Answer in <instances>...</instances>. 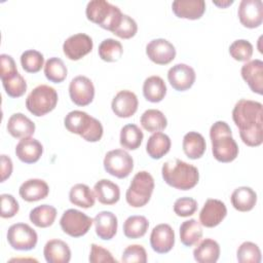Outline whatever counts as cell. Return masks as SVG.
I'll use <instances>...</instances> for the list:
<instances>
[{
	"instance_id": "cell-50",
	"label": "cell",
	"mask_w": 263,
	"mask_h": 263,
	"mask_svg": "<svg viewBox=\"0 0 263 263\" xmlns=\"http://www.w3.org/2000/svg\"><path fill=\"white\" fill-rule=\"evenodd\" d=\"M12 173V161L5 154L1 155V182H4Z\"/></svg>"
},
{
	"instance_id": "cell-9",
	"label": "cell",
	"mask_w": 263,
	"mask_h": 263,
	"mask_svg": "<svg viewBox=\"0 0 263 263\" xmlns=\"http://www.w3.org/2000/svg\"><path fill=\"white\" fill-rule=\"evenodd\" d=\"M103 163L105 171L118 179L128 177L134 168L133 157L123 149H114L107 152Z\"/></svg>"
},
{
	"instance_id": "cell-7",
	"label": "cell",
	"mask_w": 263,
	"mask_h": 263,
	"mask_svg": "<svg viewBox=\"0 0 263 263\" xmlns=\"http://www.w3.org/2000/svg\"><path fill=\"white\" fill-rule=\"evenodd\" d=\"M57 90L46 84L36 86L26 99V107L35 116H43L52 111L58 104Z\"/></svg>"
},
{
	"instance_id": "cell-11",
	"label": "cell",
	"mask_w": 263,
	"mask_h": 263,
	"mask_svg": "<svg viewBox=\"0 0 263 263\" xmlns=\"http://www.w3.org/2000/svg\"><path fill=\"white\" fill-rule=\"evenodd\" d=\"M69 95L71 101L77 106L89 105L95 97V86L86 76H76L69 84Z\"/></svg>"
},
{
	"instance_id": "cell-24",
	"label": "cell",
	"mask_w": 263,
	"mask_h": 263,
	"mask_svg": "<svg viewBox=\"0 0 263 263\" xmlns=\"http://www.w3.org/2000/svg\"><path fill=\"white\" fill-rule=\"evenodd\" d=\"M7 132L17 139L31 137L35 133V123L23 113H14L8 118Z\"/></svg>"
},
{
	"instance_id": "cell-47",
	"label": "cell",
	"mask_w": 263,
	"mask_h": 263,
	"mask_svg": "<svg viewBox=\"0 0 263 263\" xmlns=\"http://www.w3.org/2000/svg\"><path fill=\"white\" fill-rule=\"evenodd\" d=\"M1 200V213L0 216L2 218H12L17 214L20 210V205L17 200L8 193H3L0 195Z\"/></svg>"
},
{
	"instance_id": "cell-18",
	"label": "cell",
	"mask_w": 263,
	"mask_h": 263,
	"mask_svg": "<svg viewBox=\"0 0 263 263\" xmlns=\"http://www.w3.org/2000/svg\"><path fill=\"white\" fill-rule=\"evenodd\" d=\"M138 98L135 92L123 89L118 91L112 100L111 108L114 114L120 118H128L138 110Z\"/></svg>"
},
{
	"instance_id": "cell-4",
	"label": "cell",
	"mask_w": 263,
	"mask_h": 263,
	"mask_svg": "<svg viewBox=\"0 0 263 263\" xmlns=\"http://www.w3.org/2000/svg\"><path fill=\"white\" fill-rule=\"evenodd\" d=\"M65 127L72 134L79 135L87 142H98L103 136V125L84 111L73 110L64 119Z\"/></svg>"
},
{
	"instance_id": "cell-21",
	"label": "cell",
	"mask_w": 263,
	"mask_h": 263,
	"mask_svg": "<svg viewBox=\"0 0 263 263\" xmlns=\"http://www.w3.org/2000/svg\"><path fill=\"white\" fill-rule=\"evenodd\" d=\"M97 235L103 240H110L117 232L118 221L115 214L109 211H102L93 218Z\"/></svg>"
},
{
	"instance_id": "cell-26",
	"label": "cell",
	"mask_w": 263,
	"mask_h": 263,
	"mask_svg": "<svg viewBox=\"0 0 263 263\" xmlns=\"http://www.w3.org/2000/svg\"><path fill=\"white\" fill-rule=\"evenodd\" d=\"M93 192L96 198L103 204H114L120 198L119 186L108 179L98 181L93 186Z\"/></svg>"
},
{
	"instance_id": "cell-5",
	"label": "cell",
	"mask_w": 263,
	"mask_h": 263,
	"mask_svg": "<svg viewBox=\"0 0 263 263\" xmlns=\"http://www.w3.org/2000/svg\"><path fill=\"white\" fill-rule=\"evenodd\" d=\"M86 17L101 28L113 32L120 24L123 13L121 10L106 0H91L85 9Z\"/></svg>"
},
{
	"instance_id": "cell-37",
	"label": "cell",
	"mask_w": 263,
	"mask_h": 263,
	"mask_svg": "<svg viewBox=\"0 0 263 263\" xmlns=\"http://www.w3.org/2000/svg\"><path fill=\"white\" fill-rule=\"evenodd\" d=\"M144 134L141 128L133 123L124 125L120 130V145L127 150L138 149L143 141Z\"/></svg>"
},
{
	"instance_id": "cell-19",
	"label": "cell",
	"mask_w": 263,
	"mask_h": 263,
	"mask_svg": "<svg viewBox=\"0 0 263 263\" xmlns=\"http://www.w3.org/2000/svg\"><path fill=\"white\" fill-rule=\"evenodd\" d=\"M240 73L252 91L258 95L263 93V62L261 60L247 62L242 65Z\"/></svg>"
},
{
	"instance_id": "cell-39",
	"label": "cell",
	"mask_w": 263,
	"mask_h": 263,
	"mask_svg": "<svg viewBox=\"0 0 263 263\" xmlns=\"http://www.w3.org/2000/svg\"><path fill=\"white\" fill-rule=\"evenodd\" d=\"M98 51L100 58L103 61L113 63L121 58L123 53V48L118 40H115L113 38H107L100 43Z\"/></svg>"
},
{
	"instance_id": "cell-13",
	"label": "cell",
	"mask_w": 263,
	"mask_h": 263,
	"mask_svg": "<svg viewBox=\"0 0 263 263\" xmlns=\"http://www.w3.org/2000/svg\"><path fill=\"white\" fill-rule=\"evenodd\" d=\"M237 14L243 27L258 28L263 21V3L261 0H241Z\"/></svg>"
},
{
	"instance_id": "cell-34",
	"label": "cell",
	"mask_w": 263,
	"mask_h": 263,
	"mask_svg": "<svg viewBox=\"0 0 263 263\" xmlns=\"http://www.w3.org/2000/svg\"><path fill=\"white\" fill-rule=\"evenodd\" d=\"M202 237L201 224L195 219L184 221L180 226V240L186 247L196 245Z\"/></svg>"
},
{
	"instance_id": "cell-6",
	"label": "cell",
	"mask_w": 263,
	"mask_h": 263,
	"mask_svg": "<svg viewBox=\"0 0 263 263\" xmlns=\"http://www.w3.org/2000/svg\"><path fill=\"white\" fill-rule=\"evenodd\" d=\"M154 189V179L146 171L137 173L125 193L126 202L133 208H142L148 203Z\"/></svg>"
},
{
	"instance_id": "cell-23",
	"label": "cell",
	"mask_w": 263,
	"mask_h": 263,
	"mask_svg": "<svg viewBox=\"0 0 263 263\" xmlns=\"http://www.w3.org/2000/svg\"><path fill=\"white\" fill-rule=\"evenodd\" d=\"M49 192V187L44 180L41 179H29L25 181L18 189L20 196L28 201H38L44 199Z\"/></svg>"
},
{
	"instance_id": "cell-40",
	"label": "cell",
	"mask_w": 263,
	"mask_h": 263,
	"mask_svg": "<svg viewBox=\"0 0 263 263\" xmlns=\"http://www.w3.org/2000/svg\"><path fill=\"white\" fill-rule=\"evenodd\" d=\"M67 67L60 58H50L44 65L45 77L53 83H60L67 77Z\"/></svg>"
},
{
	"instance_id": "cell-45",
	"label": "cell",
	"mask_w": 263,
	"mask_h": 263,
	"mask_svg": "<svg viewBox=\"0 0 263 263\" xmlns=\"http://www.w3.org/2000/svg\"><path fill=\"white\" fill-rule=\"evenodd\" d=\"M138 31V25L136 21L127 14H123L119 26L112 32L116 36L122 39H129L136 35Z\"/></svg>"
},
{
	"instance_id": "cell-46",
	"label": "cell",
	"mask_w": 263,
	"mask_h": 263,
	"mask_svg": "<svg viewBox=\"0 0 263 263\" xmlns=\"http://www.w3.org/2000/svg\"><path fill=\"white\" fill-rule=\"evenodd\" d=\"M197 210V201L192 197H180L174 203V212L179 217L192 216Z\"/></svg>"
},
{
	"instance_id": "cell-15",
	"label": "cell",
	"mask_w": 263,
	"mask_h": 263,
	"mask_svg": "<svg viewBox=\"0 0 263 263\" xmlns=\"http://www.w3.org/2000/svg\"><path fill=\"white\" fill-rule=\"evenodd\" d=\"M146 54L157 65H167L175 59L176 48L168 40L157 38L146 45Z\"/></svg>"
},
{
	"instance_id": "cell-20",
	"label": "cell",
	"mask_w": 263,
	"mask_h": 263,
	"mask_svg": "<svg viewBox=\"0 0 263 263\" xmlns=\"http://www.w3.org/2000/svg\"><path fill=\"white\" fill-rule=\"evenodd\" d=\"M43 153V146L41 143L31 137L20 140L15 147V155L25 163H34L39 160Z\"/></svg>"
},
{
	"instance_id": "cell-8",
	"label": "cell",
	"mask_w": 263,
	"mask_h": 263,
	"mask_svg": "<svg viewBox=\"0 0 263 263\" xmlns=\"http://www.w3.org/2000/svg\"><path fill=\"white\" fill-rule=\"evenodd\" d=\"M92 222L93 219L75 209L65 211L60 219L62 230L72 237H80L86 234Z\"/></svg>"
},
{
	"instance_id": "cell-38",
	"label": "cell",
	"mask_w": 263,
	"mask_h": 263,
	"mask_svg": "<svg viewBox=\"0 0 263 263\" xmlns=\"http://www.w3.org/2000/svg\"><path fill=\"white\" fill-rule=\"evenodd\" d=\"M149 227V222L144 216H130L123 223V233L127 238L137 239L143 237Z\"/></svg>"
},
{
	"instance_id": "cell-10",
	"label": "cell",
	"mask_w": 263,
	"mask_h": 263,
	"mask_svg": "<svg viewBox=\"0 0 263 263\" xmlns=\"http://www.w3.org/2000/svg\"><path fill=\"white\" fill-rule=\"evenodd\" d=\"M6 236L9 246L17 251H30L36 247L38 241L36 231L26 223L12 224Z\"/></svg>"
},
{
	"instance_id": "cell-29",
	"label": "cell",
	"mask_w": 263,
	"mask_h": 263,
	"mask_svg": "<svg viewBox=\"0 0 263 263\" xmlns=\"http://www.w3.org/2000/svg\"><path fill=\"white\" fill-rule=\"evenodd\" d=\"M183 151L190 159L200 158L206 148L203 136L197 132H189L183 138Z\"/></svg>"
},
{
	"instance_id": "cell-12",
	"label": "cell",
	"mask_w": 263,
	"mask_h": 263,
	"mask_svg": "<svg viewBox=\"0 0 263 263\" xmlns=\"http://www.w3.org/2000/svg\"><path fill=\"white\" fill-rule=\"evenodd\" d=\"M92 39L84 34L77 33L68 37L63 44L64 54L72 61H78L92 50Z\"/></svg>"
},
{
	"instance_id": "cell-36",
	"label": "cell",
	"mask_w": 263,
	"mask_h": 263,
	"mask_svg": "<svg viewBox=\"0 0 263 263\" xmlns=\"http://www.w3.org/2000/svg\"><path fill=\"white\" fill-rule=\"evenodd\" d=\"M5 92L11 98H20L27 90V82L25 78L16 71L0 76Z\"/></svg>"
},
{
	"instance_id": "cell-27",
	"label": "cell",
	"mask_w": 263,
	"mask_h": 263,
	"mask_svg": "<svg viewBox=\"0 0 263 263\" xmlns=\"http://www.w3.org/2000/svg\"><path fill=\"white\" fill-rule=\"evenodd\" d=\"M193 257L198 263H215L220 257V246L212 238H204L193 250Z\"/></svg>"
},
{
	"instance_id": "cell-41",
	"label": "cell",
	"mask_w": 263,
	"mask_h": 263,
	"mask_svg": "<svg viewBox=\"0 0 263 263\" xmlns=\"http://www.w3.org/2000/svg\"><path fill=\"white\" fill-rule=\"evenodd\" d=\"M44 64L43 54L35 49H29L22 53L21 65L28 73H37L41 70Z\"/></svg>"
},
{
	"instance_id": "cell-22",
	"label": "cell",
	"mask_w": 263,
	"mask_h": 263,
	"mask_svg": "<svg viewBox=\"0 0 263 263\" xmlns=\"http://www.w3.org/2000/svg\"><path fill=\"white\" fill-rule=\"evenodd\" d=\"M174 13L181 18L198 20L205 11L203 0H176L172 4Z\"/></svg>"
},
{
	"instance_id": "cell-16",
	"label": "cell",
	"mask_w": 263,
	"mask_h": 263,
	"mask_svg": "<svg viewBox=\"0 0 263 263\" xmlns=\"http://www.w3.org/2000/svg\"><path fill=\"white\" fill-rule=\"evenodd\" d=\"M195 78V71L192 67L186 64H176L170 68L167 72L170 84L178 91H185L189 89L193 85Z\"/></svg>"
},
{
	"instance_id": "cell-48",
	"label": "cell",
	"mask_w": 263,
	"mask_h": 263,
	"mask_svg": "<svg viewBox=\"0 0 263 263\" xmlns=\"http://www.w3.org/2000/svg\"><path fill=\"white\" fill-rule=\"evenodd\" d=\"M89 262L91 263H101V262H115L116 259L112 256V254L104 249L103 247L92 243L90 246V253H89Z\"/></svg>"
},
{
	"instance_id": "cell-3",
	"label": "cell",
	"mask_w": 263,
	"mask_h": 263,
	"mask_svg": "<svg viewBox=\"0 0 263 263\" xmlns=\"http://www.w3.org/2000/svg\"><path fill=\"white\" fill-rule=\"evenodd\" d=\"M212 142V153L216 160L220 162H231L238 155V146L232 137V132L228 123L219 120L210 128Z\"/></svg>"
},
{
	"instance_id": "cell-30",
	"label": "cell",
	"mask_w": 263,
	"mask_h": 263,
	"mask_svg": "<svg viewBox=\"0 0 263 263\" xmlns=\"http://www.w3.org/2000/svg\"><path fill=\"white\" fill-rule=\"evenodd\" d=\"M171 139L167 135L157 132L153 133L147 141L146 151L148 155L153 159H160L163 157L171 149Z\"/></svg>"
},
{
	"instance_id": "cell-49",
	"label": "cell",
	"mask_w": 263,
	"mask_h": 263,
	"mask_svg": "<svg viewBox=\"0 0 263 263\" xmlns=\"http://www.w3.org/2000/svg\"><path fill=\"white\" fill-rule=\"evenodd\" d=\"M0 68H1L0 76L10 74L17 70L15 62L12 59V57L9 54H6V53H2L0 55Z\"/></svg>"
},
{
	"instance_id": "cell-1",
	"label": "cell",
	"mask_w": 263,
	"mask_h": 263,
	"mask_svg": "<svg viewBox=\"0 0 263 263\" xmlns=\"http://www.w3.org/2000/svg\"><path fill=\"white\" fill-rule=\"evenodd\" d=\"M263 106L260 102L241 99L233 110L232 119L239 129L241 141L250 146L257 147L263 142Z\"/></svg>"
},
{
	"instance_id": "cell-33",
	"label": "cell",
	"mask_w": 263,
	"mask_h": 263,
	"mask_svg": "<svg viewBox=\"0 0 263 263\" xmlns=\"http://www.w3.org/2000/svg\"><path fill=\"white\" fill-rule=\"evenodd\" d=\"M69 199L74 205L88 209L95 204L96 195L87 185L79 183L70 189Z\"/></svg>"
},
{
	"instance_id": "cell-43",
	"label": "cell",
	"mask_w": 263,
	"mask_h": 263,
	"mask_svg": "<svg viewBox=\"0 0 263 263\" xmlns=\"http://www.w3.org/2000/svg\"><path fill=\"white\" fill-rule=\"evenodd\" d=\"M230 55L238 62H247L252 58L253 45L246 39H237L229 46Z\"/></svg>"
},
{
	"instance_id": "cell-51",
	"label": "cell",
	"mask_w": 263,
	"mask_h": 263,
	"mask_svg": "<svg viewBox=\"0 0 263 263\" xmlns=\"http://www.w3.org/2000/svg\"><path fill=\"white\" fill-rule=\"evenodd\" d=\"M213 3L214 4H216L217 6H219V7H226V6H228V5H230V4H232L233 3V0H227V1H222V2H219V1H213Z\"/></svg>"
},
{
	"instance_id": "cell-42",
	"label": "cell",
	"mask_w": 263,
	"mask_h": 263,
	"mask_svg": "<svg viewBox=\"0 0 263 263\" xmlns=\"http://www.w3.org/2000/svg\"><path fill=\"white\" fill-rule=\"evenodd\" d=\"M236 258L239 263H260L261 251L256 243L245 241L238 247Z\"/></svg>"
},
{
	"instance_id": "cell-14",
	"label": "cell",
	"mask_w": 263,
	"mask_h": 263,
	"mask_svg": "<svg viewBox=\"0 0 263 263\" xmlns=\"http://www.w3.org/2000/svg\"><path fill=\"white\" fill-rule=\"evenodd\" d=\"M227 215V208L222 200L209 198L199 213V223L208 228L219 225Z\"/></svg>"
},
{
	"instance_id": "cell-2",
	"label": "cell",
	"mask_w": 263,
	"mask_h": 263,
	"mask_svg": "<svg viewBox=\"0 0 263 263\" xmlns=\"http://www.w3.org/2000/svg\"><path fill=\"white\" fill-rule=\"evenodd\" d=\"M161 175L167 185L179 190L192 189L199 180L197 167L179 158L164 162Z\"/></svg>"
},
{
	"instance_id": "cell-35",
	"label": "cell",
	"mask_w": 263,
	"mask_h": 263,
	"mask_svg": "<svg viewBox=\"0 0 263 263\" xmlns=\"http://www.w3.org/2000/svg\"><path fill=\"white\" fill-rule=\"evenodd\" d=\"M141 125L144 129L150 133H157L164 129L167 125V120L164 114L157 109L146 110L140 118Z\"/></svg>"
},
{
	"instance_id": "cell-32",
	"label": "cell",
	"mask_w": 263,
	"mask_h": 263,
	"mask_svg": "<svg viewBox=\"0 0 263 263\" xmlns=\"http://www.w3.org/2000/svg\"><path fill=\"white\" fill-rule=\"evenodd\" d=\"M57 218V210L49 204H41L33 210L29 214L30 221L39 228H46L53 224Z\"/></svg>"
},
{
	"instance_id": "cell-25",
	"label": "cell",
	"mask_w": 263,
	"mask_h": 263,
	"mask_svg": "<svg viewBox=\"0 0 263 263\" xmlns=\"http://www.w3.org/2000/svg\"><path fill=\"white\" fill-rule=\"evenodd\" d=\"M43 255L48 263H68L71 259V250L65 241L54 238L45 243Z\"/></svg>"
},
{
	"instance_id": "cell-31",
	"label": "cell",
	"mask_w": 263,
	"mask_h": 263,
	"mask_svg": "<svg viewBox=\"0 0 263 263\" xmlns=\"http://www.w3.org/2000/svg\"><path fill=\"white\" fill-rule=\"evenodd\" d=\"M143 95L151 103L162 101L166 95V85L163 79L157 75L146 78L143 84Z\"/></svg>"
},
{
	"instance_id": "cell-44",
	"label": "cell",
	"mask_w": 263,
	"mask_h": 263,
	"mask_svg": "<svg viewBox=\"0 0 263 263\" xmlns=\"http://www.w3.org/2000/svg\"><path fill=\"white\" fill-rule=\"evenodd\" d=\"M121 261L125 263H146L147 253L141 245H130L126 247L122 253Z\"/></svg>"
},
{
	"instance_id": "cell-28",
	"label": "cell",
	"mask_w": 263,
	"mask_h": 263,
	"mask_svg": "<svg viewBox=\"0 0 263 263\" xmlns=\"http://www.w3.org/2000/svg\"><path fill=\"white\" fill-rule=\"evenodd\" d=\"M233 208L239 212H249L257 203V193L247 186L236 188L230 197Z\"/></svg>"
},
{
	"instance_id": "cell-17",
	"label": "cell",
	"mask_w": 263,
	"mask_h": 263,
	"mask_svg": "<svg viewBox=\"0 0 263 263\" xmlns=\"http://www.w3.org/2000/svg\"><path fill=\"white\" fill-rule=\"evenodd\" d=\"M150 245L158 254L168 253L175 245V232L168 224L156 225L150 234Z\"/></svg>"
}]
</instances>
